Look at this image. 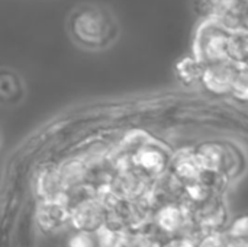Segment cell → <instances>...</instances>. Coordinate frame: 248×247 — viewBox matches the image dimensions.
<instances>
[{
  "label": "cell",
  "instance_id": "4",
  "mask_svg": "<svg viewBox=\"0 0 248 247\" xmlns=\"http://www.w3.org/2000/svg\"><path fill=\"white\" fill-rule=\"evenodd\" d=\"M70 221L80 231H99L105 227L106 223V213L103 205L99 201L93 199H83L78 202L70 214Z\"/></svg>",
  "mask_w": 248,
  "mask_h": 247
},
{
  "label": "cell",
  "instance_id": "13",
  "mask_svg": "<svg viewBox=\"0 0 248 247\" xmlns=\"http://www.w3.org/2000/svg\"><path fill=\"white\" fill-rule=\"evenodd\" d=\"M231 95L240 102H248V67L238 68Z\"/></svg>",
  "mask_w": 248,
  "mask_h": 247
},
{
  "label": "cell",
  "instance_id": "2",
  "mask_svg": "<svg viewBox=\"0 0 248 247\" xmlns=\"http://www.w3.org/2000/svg\"><path fill=\"white\" fill-rule=\"evenodd\" d=\"M231 31L215 19H201L193 36V55L205 66L228 58Z\"/></svg>",
  "mask_w": 248,
  "mask_h": 247
},
{
  "label": "cell",
  "instance_id": "14",
  "mask_svg": "<svg viewBox=\"0 0 248 247\" xmlns=\"http://www.w3.org/2000/svg\"><path fill=\"white\" fill-rule=\"evenodd\" d=\"M97 240L96 237L89 231H80L77 230L67 239V247H96Z\"/></svg>",
  "mask_w": 248,
  "mask_h": 247
},
{
  "label": "cell",
  "instance_id": "10",
  "mask_svg": "<svg viewBox=\"0 0 248 247\" xmlns=\"http://www.w3.org/2000/svg\"><path fill=\"white\" fill-rule=\"evenodd\" d=\"M173 172L186 182L198 181L203 172L196 153H180L173 162Z\"/></svg>",
  "mask_w": 248,
  "mask_h": 247
},
{
  "label": "cell",
  "instance_id": "18",
  "mask_svg": "<svg viewBox=\"0 0 248 247\" xmlns=\"http://www.w3.org/2000/svg\"><path fill=\"white\" fill-rule=\"evenodd\" d=\"M247 67H248V66H247Z\"/></svg>",
  "mask_w": 248,
  "mask_h": 247
},
{
  "label": "cell",
  "instance_id": "1",
  "mask_svg": "<svg viewBox=\"0 0 248 247\" xmlns=\"http://www.w3.org/2000/svg\"><path fill=\"white\" fill-rule=\"evenodd\" d=\"M70 32L87 48L106 47L118 32L113 16L100 6H81L70 19Z\"/></svg>",
  "mask_w": 248,
  "mask_h": 247
},
{
  "label": "cell",
  "instance_id": "3",
  "mask_svg": "<svg viewBox=\"0 0 248 247\" xmlns=\"http://www.w3.org/2000/svg\"><path fill=\"white\" fill-rule=\"evenodd\" d=\"M240 66L231 60L206 64L201 84L214 95H231Z\"/></svg>",
  "mask_w": 248,
  "mask_h": 247
},
{
  "label": "cell",
  "instance_id": "6",
  "mask_svg": "<svg viewBox=\"0 0 248 247\" xmlns=\"http://www.w3.org/2000/svg\"><path fill=\"white\" fill-rule=\"evenodd\" d=\"M65 186L62 175L58 169L46 167L36 178V191L42 201L57 199L62 197V188Z\"/></svg>",
  "mask_w": 248,
  "mask_h": 247
},
{
  "label": "cell",
  "instance_id": "17",
  "mask_svg": "<svg viewBox=\"0 0 248 247\" xmlns=\"http://www.w3.org/2000/svg\"><path fill=\"white\" fill-rule=\"evenodd\" d=\"M225 247H248V240H246V239L231 237V240L227 243V246Z\"/></svg>",
  "mask_w": 248,
  "mask_h": 247
},
{
  "label": "cell",
  "instance_id": "15",
  "mask_svg": "<svg viewBox=\"0 0 248 247\" xmlns=\"http://www.w3.org/2000/svg\"><path fill=\"white\" fill-rule=\"evenodd\" d=\"M187 194L189 197H192L195 201H199V202H203L208 199L209 197V189L206 185H203L199 179L198 181H190L187 182Z\"/></svg>",
  "mask_w": 248,
  "mask_h": 247
},
{
  "label": "cell",
  "instance_id": "9",
  "mask_svg": "<svg viewBox=\"0 0 248 247\" xmlns=\"http://www.w3.org/2000/svg\"><path fill=\"white\" fill-rule=\"evenodd\" d=\"M132 162L147 173H158L166 166V156L161 150L153 146H145L135 153Z\"/></svg>",
  "mask_w": 248,
  "mask_h": 247
},
{
  "label": "cell",
  "instance_id": "11",
  "mask_svg": "<svg viewBox=\"0 0 248 247\" xmlns=\"http://www.w3.org/2000/svg\"><path fill=\"white\" fill-rule=\"evenodd\" d=\"M228 58L240 67L248 66V29L231 32Z\"/></svg>",
  "mask_w": 248,
  "mask_h": 247
},
{
  "label": "cell",
  "instance_id": "12",
  "mask_svg": "<svg viewBox=\"0 0 248 247\" xmlns=\"http://www.w3.org/2000/svg\"><path fill=\"white\" fill-rule=\"evenodd\" d=\"M157 223L164 231H176L183 226V213L174 205H167L158 213Z\"/></svg>",
  "mask_w": 248,
  "mask_h": 247
},
{
  "label": "cell",
  "instance_id": "5",
  "mask_svg": "<svg viewBox=\"0 0 248 247\" xmlns=\"http://www.w3.org/2000/svg\"><path fill=\"white\" fill-rule=\"evenodd\" d=\"M71 210H67L65 201H62V197L57 199H48L42 201V204L38 208V221L45 230H58L62 226H65L70 221Z\"/></svg>",
  "mask_w": 248,
  "mask_h": 247
},
{
  "label": "cell",
  "instance_id": "8",
  "mask_svg": "<svg viewBox=\"0 0 248 247\" xmlns=\"http://www.w3.org/2000/svg\"><path fill=\"white\" fill-rule=\"evenodd\" d=\"M203 70H205V64L199 61L193 54L179 58L177 63L174 64V73L177 79L185 84L201 83Z\"/></svg>",
  "mask_w": 248,
  "mask_h": 247
},
{
  "label": "cell",
  "instance_id": "7",
  "mask_svg": "<svg viewBox=\"0 0 248 247\" xmlns=\"http://www.w3.org/2000/svg\"><path fill=\"white\" fill-rule=\"evenodd\" d=\"M203 172L217 173L224 167L225 163V150L218 143H205L198 147L195 151Z\"/></svg>",
  "mask_w": 248,
  "mask_h": 247
},
{
  "label": "cell",
  "instance_id": "16",
  "mask_svg": "<svg viewBox=\"0 0 248 247\" xmlns=\"http://www.w3.org/2000/svg\"><path fill=\"white\" fill-rule=\"evenodd\" d=\"M231 237L248 240V215L235 220V223L231 227Z\"/></svg>",
  "mask_w": 248,
  "mask_h": 247
}]
</instances>
